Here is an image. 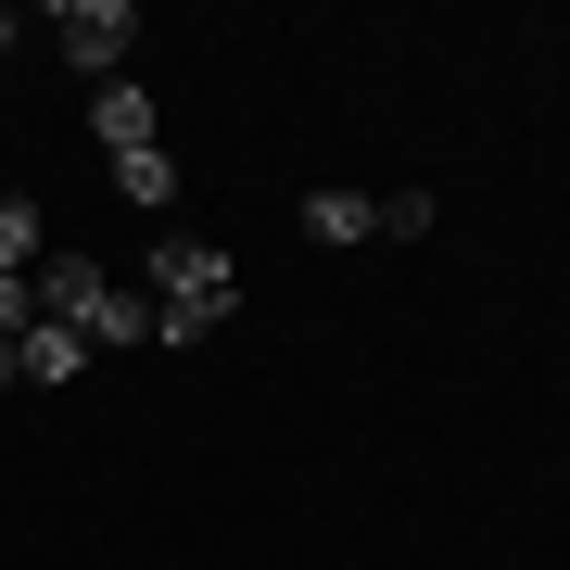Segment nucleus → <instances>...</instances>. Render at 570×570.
Wrapping results in <instances>:
<instances>
[{
    "instance_id": "nucleus-7",
    "label": "nucleus",
    "mask_w": 570,
    "mask_h": 570,
    "mask_svg": "<svg viewBox=\"0 0 570 570\" xmlns=\"http://www.w3.org/2000/svg\"><path fill=\"white\" fill-rule=\"evenodd\" d=\"M305 228H317V242H381V190H317Z\"/></svg>"
},
{
    "instance_id": "nucleus-8",
    "label": "nucleus",
    "mask_w": 570,
    "mask_h": 570,
    "mask_svg": "<svg viewBox=\"0 0 570 570\" xmlns=\"http://www.w3.org/2000/svg\"><path fill=\"white\" fill-rule=\"evenodd\" d=\"M115 190H127V204H140V216H165V204H178V153H115Z\"/></svg>"
},
{
    "instance_id": "nucleus-2",
    "label": "nucleus",
    "mask_w": 570,
    "mask_h": 570,
    "mask_svg": "<svg viewBox=\"0 0 570 570\" xmlns=\"http://www.w3.org/2000/svg\"><path fill=\"white\" fill-rule=\"evenodd\" d=\"M51 51L77 63L89 89H115L127 51H140V0H51Z\"/></svg>"
},
{
    "instance_id": "nucleus-3",
    "label": "nucleus",
    "mask_w": 570,
    "mask_h": 570,
    "mask_svg": "<svg viewBox=\"0 0 570 570\" xmlns=\"http://www.w3.org/2000/svg\"><path fill=\"white\" fill-rule=\"evenodd\" d=\"M89 140H102V153H153V89H140V77L89 89Z\"/></svg>"
},
{
    "instance_id": "nucleus-11",
    "label": "nucleus",
    "mask_w": 570,
    "mask_h": 570,
    "mask_svg": "<svg viewBox=\"0 0 570 570\" xmlns=\"http://www.w3.org/2000/svg\"><path fill=\"white\" fill-rule=\"evenodd\" d=\"M0 393H13V343H0Z\"/></svg>"
},
{
    "instance_id": "nucleus-4",
    "label": "nucleus",
    "mask_w": 570,
    "mask_h": 570,
    "mask_svg": "<svg viewBox=\"0 0 570 570\" xmlns=\"http://www.w3.org/2000/svg\"><path fill=\"white\" fill-rule=\"evenodd\" d=\"M102 266H89V254H39V317H63V330H89V305H102Z\"/></svg>"
},
{
    "instance_id": "nucleus-9",
    "label": "nucleus",
    "mask_w": 570,
    "mask_h": 570,
    "mask_svg": "<svg viewBox=\"0 0 570 570\" xmlns=\"http://www.w3.org/2000/svg\"><path fill=\"white\" fill-rule=\"evenodd\" d=\"M102 343H153V292H102V305H89V355Z\"/></svg>"
},
{
    "instance_id": "nucleus-5",
    "label": "nucleus",
    "mask_w": 570,
    "mask_h": 570,
    "mask_svg": "<svg viewBox=\"0 0 570 570\" xmlns=\"http://www.w3.org/2000/svg\"><path fill=\"white\" fill-rule=\"evenodd\" d=\"M77 367H89V330H63V317H39V330H26V343H13V381H77Z\"/></svg>"
},
{
    "instance_id": "nucleus-6",
    "label": "nucleus",
    "mask_w": 570,
    "mask_h": 570,
    "mask_svg": "<svg viewBox=\"0 0 570 570\" xmlns=\"http://www.w3.org/2000/svg\"><path fill=\"white\" fill-rule=\"evenodd\" d=\"M39 254H51V228H39V190H0V266H13V279H39Z\"/></svg>"
},
{
    "instance_id": "nucleus-1",
    "label": "nucleus",
    "mask_w": 570,
    "mask_h": 570,
    "mask_svg": "<svg viewBox=\"0 0 570 570\" xmlns=\"http://www.w3.org/2000/svg\"><path fill=\"white\" fill-rule=\"evenodd\" d=\"M140 266H153V343H165V355H190L228 305H242V266H228L216 242H178V228H165Z\"/></svg>"
},
{
    "instance_id": "nucleus-12",
    "label": "nucleus",
    "mask_w": 570,
    "mask_h": 570,
    "mask_svg": "<svg viewBox=\"0 0 570 570\" xmlns=\"http://www.w3.org/2000/svg\"><path fill=\"white\" fill-rule=\"evenodd\" d=\"M13 39H26V26H13V13H0V51H13Z\"/></svg>"
},
{
    "instance_id": "nucleus-10",
    "label": "nucleus",
    "mask_w": 570,
    "mask_h": 570,
    "mask_svg": "<svg viewBox=\"0 0 570 570\" xmlns=\"http://www.w3.org/2000/svg\"><path fill=\"white\" fill-rule=\"evenodd\" d=\"M431 216H444V204H431V190H419V178H406V190H381V242H419V228H431Z\"/></svg>"
}]
</instances>
